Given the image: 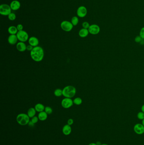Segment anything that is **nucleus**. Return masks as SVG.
Masks as SVG:
<instances>
[{
	"mask_svg": "<svg viewBox=\"0 0 144 145\" xmlns=\"http://www.w3.org/2000/svg\"><path fill=\"white\" fill-rule=\"evenodd\" d=\"M30 56L33 60L36 62H40L44 57V50L43 48L38 46L33 48L30 53Z\"/></svg>",
	"mask_w": 144,
	"mask_h": 145,
	"instance_id": "obj_1",
	"label": "nucleus"
},
{
	"mask_svg": "<svg viewBox=\"0 0 144 145\" xmlns=\"http://www.w3.org/2000/svg\"><path fill=\"white\" fill-rule=\"evenodd\" d=\"M63 90V96L65 98H73L76 94V89L74 87L69 85L65 87Z\"/></svg>",
	"mask_w": 144,
	"mask_h": 145,
	"instance_id": "obj_2",
	"label": "nucleus"
},
{
	"mask_svg": "<svg viewBox=\"0 0 144 145\" xmlns=\"http://www.w3.org/2000/svg\"><path fill=\"white\" fill-rule=\"evenodd\" d=\"M16 120L18 124L21 126L27 125L30 122V118L25 113H20L17 115Z\"/></svg>",
	"mask_w": 144,
	"mask_h": 145,
	"instance_id": "obj_3",
	"label": "nucleus"
},
{
	"mask_svg": "<svg viewBox=\"0 0 144 145\" xmlns=\"http://www.w3.org/2000/svg\"><path fill=\"white\" fill-rule=\"evenodd\" d=\"M12 12V9L10 5L2 4L0 6V14L3 16H8Z\"/></svg>",
	"mask_w": 144,
	"mask_h": 145,
	"instance_id": "obj_4",
	"label": "nucleus"
},
{
	"mask_svg": "<svg viewBox=\"0 0 144 145\" xmlns=\"http://www.w3.org/2000/svg\"><path fill=\"white\" fill-rule=\"evenodd\" d=\"M16 35L17 36L18 40L20 42L25 43L29 40V38L27 32L24 30L18 31Z\"/></svg>",
	"mask_w": 144,
	"mask_h": 145,
	"instance_id": "obj_5",
	"label": "nucleus"
},
{
	"mask_svg": "<svg viewBox=\"0 0 144 145\" xmlns=\"http://www.w3.org/2000/svg\"><path fill=\"white\" fill-rule=\"evenodd\" d=\"M73 26L71 22L67 20H64L60 24V27L65 32H69L72 30L73 28Z\"/></svg>",
	"mask_w": 144,
	"mask_h": 145,
	"instance_id": "obj_6",
	"label": "nucleus"
},
{
	"mask_svg": "<svg viewBox=\"0 0 144 145\" xmlns=\"http://www.w3.org/2000/svg\"><path fill=\"white\" fill-rule=\"evenodd\" d=\"M61 104L63 108L68 109L73 106L74 102L71 98H65L62 100Z\"/></svg>",
	"mask_w": 144,
	"mask_h": 145,
	"instance_id": "obj_7",
	"label": "nucleus"
},
{
	"mask_svg": "<svg viewBox=\"0 0 144 145\" xmlns=\"http://www.w3.org/2000/svg\"><path fill=\"white\" fill-rule=\"evenodd\" d=\"M89 32L93 35H98L100 32V28L98 25L96 24H92L90 25L88 29Z\"/></svg>",
	"mask_w": 144,
	"mask_h": 145,
	"instance_id": "obj_8",
	"label": "nucleus"
},
{
	"mask_svg": "<svg viewBox=\"0 0 144 145\" xmlns=\"http://www.w3.org/2000/svg\"><path fill=\"white\" fill-rule=\"evenodd\" d=\"M87 8L84 6H80L78 7L77 11V14L79 17H84L86 16L87 14Z\"/></svg>",
	"mask_w": 144,
	"mask_h": 145,
	"instance_id": "obj_9",
	"label": "nucleus"
},
{
	"mask_svg": "<svg viewBox=\"0 0 144 145\" xmlns=\"http://www.w3.org/2000/svg\"><path fill=\"white\" fill-rule=\"evenodd\" d=\"M134 130L138 135H142L144 133V126L142 124H136L134 127Z\"/></svg>",
	"mask_w": 144,
	"mask_h": 145,
	"instance_id": "obj_10",
	"label": "nucleus"
},
{
	"mask_svg": "<svg viewBox=\"0 0 144 145\" xmlns=\"http://www.w3.org/2000/svg\"><path fill=\"white\" fill-rule=\"evenodd\" d=\"M10 7L12 10L16 11L18 10L21 6L20 2L17 0H14L10 3Z\"/></svg>",
	"mask_w": 144,
	"mask_h": 145,
	"instance_id": "obj_11",
	"label": "nucleus"
},
{
	"mask_svg": "<svg viewBox=\"0 0 144 145\" xmlns=\"http://www.w3.org/2000/svg\"><path fill=\"white\" fill-rule=\"evenodd\" d=\"M29 43L33 47L38 46L39 44V40L37 38L35 37H31L29 39Z\"/></svg>",
	"mask_w": 144,
	"mask_h": 145,
	"instance_id": "obj_12",
	"label": "nucleus"
},
{
	"mask_svg": "<svg viewBox=\"0 0 144 145\" xmlns=\"http://www.w3.org/2000/svg\"><path fill=\"white\" fill-rule=\"evenodd\" d=\"M18 40L16 35H10L8 38V43L11 45H14L17 44Z\"/></svg>",
	"mask_w": 144,
	"mask_h": 145,
	"instance_id": "obj_13",
	"label": "nucleus"
},
{
	"mask_svg": "<svg viewBox=\"0 0 144 145\" xmlns=\"http://www.w3.org/2000/svg\"><path fill=\"white\" fill-rule=\"evenodd\" d=\"M16 48L19 51L24 52L27 50V46L24 42H18L16 45Z\"/></svg>",
	"mask_w": 144,
	"mask_h": 145,
	"instance_id": "obj_14",
	"label": "nucleus"
},
{
	"mask_svg": "<svg viewBox=\"0 0 144 145\" xmlns=\"http://www.w3.org/2000/svg\"><path fill=\"white\" fill-rule=\"evenodd\" d=\"M63 133L64 135H70L71 132V128L70 125L68 124L65 125L63 128Z\"/></svg>",
	"mask_w": 144,
	"mask_h": 145,
	"instance_id": "obj_15",
	"label": "nucleus"
},
{
	"mask_svg": "<svg viewBox=\"0 0 144 145\" xmlns=\"http://www.w3.org/2000/svg\"><path fill=\"white\" fill-rule=\"evenodd\" d=\"M89 33V32L88 30L87 29L83 28L79 31V35L81 38H85L88 36Z\"/></svg>",
	"mask_w": 144,
	"mask_h": 145,
	"instance_id": "obj_16",
	"label": "nucleus"
},
{
	"mask_svg": "<svg viewBox=\"0 0 144 145\" xmlns=\"http://www.w3.org/2000/svg\"><path fill=\"white\" fill-rule=\"evenodd\" d=\"M8 31L10 35H17L18 31L17 28L15 26H10L8 29Z\"/></svg>",
	"mask_w": 144,
	"mask_h": 145,
	"instance_id": "obj_17",
	"label": "nucleus"
},
{
	"mask_svg": "<svg viewBox=\"0 0 144 145\" xmlns=\"http://www.w3.org/2000/svg\"><path fill=\"white\" fill-rule=\"evenodd\" d=\"M45 106L44 105L41 103H37L35 106L34 108L36 111L37 112H40L44 111L45 109Z\"/></svg>",
	"mask_w": 144,
	"mask_h": 145,
	"instance_id": "obj_18",
	"label": "nucleus"
},
{
	"mask_svg": "<svg viewBox=\"0 0 144 145\" xmlns=\"http://www.w3.org/2000/svg\"><path fill=\"white\" fill-rule=\"evenodd\" d=\"M47 114L45 111H43L41 112H39L38 115V118L39 120L41 121H45L47 118Z\"/></svg>",
	"mask_w": 144,
	"mask_h": 145,
	"instance_id": "obj_19",
	"label": "nucleus"
},
{
	"mask_svg": "<svg viewBox=\"0 0 144 145\" xmlns=\"http://www.w3.org/2000/svg\"><path fill=\"white\" fill-rule=\"evenodd\" d=\"M36 109L34 108L31 107L28 110L27 115L30 118H32L35 116L36 114Z\"/></svg>",
	"mask_w": 144,
	"mask_h": 145,
	"instance_id": "obj_20",
	"label": "nucleus"
},
{
	"mask_svg": "<svg viewBox=\"0 0 144 145\" xmlns=\"http://www.w3.org/2000/svg\"><path fill=\"white\" fill-rule=\"evenodd\" d=\"M54 94L55 96H56V97H60L63 95V90H62L61 89H56V90L54 91Z\"/></svg>",
	"mask_w": 144,
	"mask_h": 145,
	"instance_id": "obj_21",
	"label": "nucleus"
},
{
	"mask_svg": "<svg viewBox=\"0 0 144 145\" xmlns=\"http://www.w3.org/2000/svg\"><path fill=\"white\" fill-rule=\"evenodd\" d=\"M71 23L74 26H76L79 23L78 17L77 16H74L72 17Z\"/></svg>",
	"mask_w": 144,
	"mask_h": 145,
	"instance_id": "obj_22",
	"label": "nucleus"
},
{
	"mask_svg": "<svg viewBox=\"0 0 144 145\" xmlns=\"http://www.w3.org/2000/svg\"><path fill=\"white\" fill-rule=\"evenodd\" d=\"M73 102L74 103L77 105H80L81 104L82 102H83V100L81 98H80V97H77L74 98V100H73Z\"/></svg>",
	"mask_w": 144,
	"mask_h": 145,
	"instance_id": "obj_23",
	"label": "nucleus"
},
{
	"mask_svg": "<svg viewBox=\"0 0 144 145\" xmlns=\"http://www.w3.org/2000/svg\"><path fill=\"white\" fill-rule=\"evenodd\" d=\"M8 18L11 21H14L16 19V15L14 13L11 12L8 16Z\"/></svg>",
	"mask_w": 144,
	"mask_h": 145,
	"instance_id": "obj_24",
	"label": "nucleus"
},
{
	"mask_svg": "<svg viewBox=\"0 0 144 145\" xmlns=\"http://www.w3.org/2000/svg\"><path fill=\"white\" fill-rule=\"evenodd\" d=\"M44 111L48 115H50L52 113V112H53V109H52V108L50 107V106H46L45 107Z\"/></svg>",
	"mask_w": 144,
	"mask_h": 145,
	"instance_id": "obj_25",
	"label": "nucleus"
},
{
	"mask_svg": "<svg viewBox=\"0 0 144 145\" xmlns=\"http://www.w3.org/2000/svg\"><path fill=\"white\" fill-rule=\"evenodd\" d=\"M137 117L139 119L143 120L144 119V113L142 111L138 112L137 114Z\"/></svg>",
	"mask_w": 144,
	"mask_h": 145,
	"instance_id": "obj_26",
	"label": "nucleus"
},
{
	"mask_svg": "<svg viewBox=\"0 0 144 145\" xmlns=\"http://www.w3.org/2000/svg\"><path fill=\"white\" fill-rule=\"evenodd\" d=\"M90 24L87 22H84L82 23V26H83V28H84V29H88L89 27H90Z\"/></svg>",
	"mask_w": 144,
	"mask_h": 145,
	"instance_id": "obj_27",
	"label": "nucleus"
},
{
	"mask_svg": "<svg viewBox=\"0 0 144 145\" xmlns=\"http://www.w3.org/2000/svg\"><path fill=\"white\" fill-rule=\"evenodd\" d=\"M143 40V39L141 38V37L140 35L136 37V38H135V39H134L135 42L137 43H141Z\"/></svg>",
	"mask_w": 144,
	"mask_h": 145,
	"instance_id": "obj_28",
	"label": "nucleus"
},
{
	"mask_svg": "<svg viewBox=\"0 0 144 145\" xmlns=\"http://www.w3.org/2000/svg\"><path fill=\"white\" fill-rule=\"evenodd\" d=\"M39 119L38 118V117L35 116L33 117V118H31V121L32 122H33V124H36L37 123L38 121V120H39Z\"/></svg>",
	"mask_w": 144,
	"mask_h": 145,
	"instance_id": "obj_29",
	"label": "nucleus"
},
{
	"mask_svg": "<svg viewBox=\"0 0 144 145\" xmlns=\"http://www.w3.org/2000/svg\"><path fill=\"white\" fill-rule=\"evenodd\" d=\"M140 36L143 40H144V27L141 29L140 32Z\"/></svg>",
	"mask_w": 144,
	"mask_h": 145,
	"instance_id": "obj_30",
	"label": "nucleus"
},
{
	"mask_svg": "<svg viewBox=\"0 0 144 145\" xmlns=\"http://www.w3.org/2000/svg\"><path fill=\"white\" fill-rule=\"evenodd\" d=\"M16 27L17 28V30L18 31L23 30V25L19 24L17 25Z\"/></svg>",
	"mask_w": 144,
	"mask_h": 145,
	"instance_id": "obj_31",
	"label": "nucleus"
},
{
	"mask_svg": "<svg viewBox=\"0 0 144 145\" xmlns=\"http://www.w3.org/2000/svg\"><path fill=\"white\" fill-rule=\"evenodd\" d=\"M67 123H68V125L71 126V125L73 124V123H74V121H73V120L72 119L70 118V119H69L68 120V121H67Z\"/></svg>",
	"mask_w": 144,
	"mask_h": 145,
	"instance_id": "obj_32",
	"label": "nucleus"
},
{
	"mask_svg": "<svg viewBox=\"0 0 144 145\" xmlns=\"http://www.w3.org/2000/svg\"><path fill=\"white\" fill-rule=\"evenodd\" d=\"M33 47L30 45H28L27 46V50L29 51H31L32 50H33Z\"/></svg>",
	"mask_w": 144,
	"mask_h": 145,
	"instance_id": "obj_33",
	"label": "nucleus"
},
{
	"mask_svg": "<svg viewBox=\"0 0 144 145\" xmlns=\"http://www.w3.org/2000/svg\"><path fill=\"white\" fill-rule=\"evenodd\" d=\"M28 124H29V126H30V127H33L34 125V124H33L31 121H30V122H29Z\"/></svg>",
	"mask_w": 144,
	"mask_h": 145,
	"instance_id": "obj_34",
	"label": "nucleus"
},
{
	"mask_svg": "<svg viewBox=\"0 0 144 145\" xmlns=\"http://www.w3.org/2000/svg\"><path fill=\"white\" fill-rule=\"evenodd\" d=\"M142 111L144 113V104L141 107Z\"/></svg>",
	"mask_w": 144,
	"mask_h": 145,
	"instance_id": "obj_35",
	"label": "nucleus"
},
{
	"mask_svg": "<svg viewBox=\"0 0 144 145\" xmlns=\"http://www.w3.org/2000/svg\"><path fill=\"white\" fill-rule=\"evenodd\" d=\"M88 145H98L97 144H95V143H91V144H89Z\"/></svg>",
	"mask_w": 144,
	"mask_h": 145,
	"instance_id": "obj_36",
	"label": "nucleus"
},
{
	"mask_svg": "<svg viewBox=\"0 0 144 145\" xmlns=\"http://www.w3.org/2000/svg\"><path fill=\"white\" fill-rule=\"evenodd\" d=\"M142 124L144 126V119L142 121Z\"/></svg>",
	"mask_w": 144,
	"mask_h": 145,
	"instance_id": "obj_37",
	"label": "nucleus"
},
{
	"mask_svg": "<svg viewBox=\"0 0 144 145\" xmlns=\"http://www.w3.org/2000/svg\"><path fill=\"white\" fill-rule=\"evenodd\" d=\"M100 145H108V144H101Z\"/></svg>",
	"mask_w": 144,
	"mask_h": 145,
	"instance_id": "obj_38",
	"label": "nucleus"
},
{
	"mask_svg": "<svg viewBox=\"0 0 144 145\" xmlns=\"http://www.w3.org/2000/svg\"><path fill=\"white\" fill-rule=\"evenodd\" d=\"M143 44H144V42H143Z\"/></svg>",
	"mask_w": 144,
	"mask_h": 145,
	"instance_id": "obj_39",
	"label": "nucleus"
}]
</instances>
